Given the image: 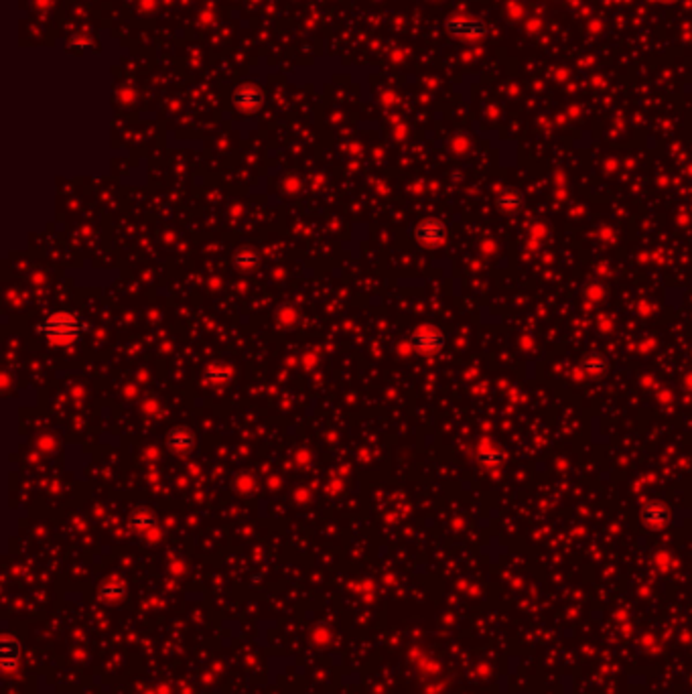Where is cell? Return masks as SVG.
<instances>
[{"mask_svg":"<svg viewBox=\"0 0 692 694\" xmlns=\"http://www.w3.org/2000/svg\"><path fill=\"white\" fill-rule=\"evenodd\" d=\"M258 262H260V256L256 254L254 250H250V248H246V250H238V252L234 254V264H236L238 268H242V270H252V268L258 266Z\"/></svg>","mask_w":692,"mask_h":694,"instance_id":"obj_14","label":"cell"},{"mask_svg":"<svg viewBox=\"0 0 692 694\" xmlns=\"http://www.w3.org/2000/svg\"><path fill=\"white\" fill-rule=\"evenodd\" d=\"M83 323L79 321L77 315L68 313V311H57L47 315L41 323H39V333L57 345H70L73 341H77L83 333Z\"/></svg>","mask_w":692,"mask_h":694,"instance_id":"obj_1","label":"cell"},{"mask_svg":"<svg viewBox=\"0 0 692 694\" xmlns=\"http://www.w3.org/2000/svg\"><path fill=\"white\" fill-rule=\"evenodd\" d=\"M642 522L648 528H664L670 522V508L662 502H648L642 508Z\"/></svg>","mask_w":692,"mask_h":694,"instance_id":"obj_6","label":"cell"},{"mask_svg":"<svg viewBox=\"0 0 692 694\" xmlns=\"http://www.w3.org/2000/svg\"><path fill=\"white\" fill-rule=\"evenodd\" d=\"M581 367H583L584 374H589V376H593V378H597V376H603V374L607 371V364H605V360H603L601 356H597V354H591V356H587L583 362H581Z\"/></svg>","mask_w":692,"mask_h":694,"instance_id":"obj_12","label":"cell"},{"mask_svg":"<svg viewBox=\"0 0 692 694\" xmlns=\"http://www.w3.org/2000/svg\"><path fill=\"white\" fill-rule=\"evenodd\" d=\"M660 2H674V0H660Z\"/></svg>","mask_w":692,"mask_h":694,"instance_id":"obj_16","label":"cell"},{"mask_svg":"<svg viewBox=\"0 0 692 694\" xmlns=\"http://www.w3.org/2000/svg\"><path fill=\"white\" fill-rule=\"evenodd\" d=\"M408 343H410V347H412L414 351L425 354V356H433V354H438V351L445 347L447 337H445V333L438 331V329L423 327L410 333Z\"/></svg>","mask_w":692,"mask_h":694,"instance_id":"obj_2","label":"cell"},{"mask_svg":"<svg viewBox=\"0 0 692 694\" xmlns=\"http://www.w3.org/2000/svg\"><path fill=\"white\" fill-rule=\"evenodd\" d=\"M19 664H21V642L14 635L4 633L0 640V668L4 674H12L19 670Z\"/></svg>","mask_w":692,"mask_h":694,"instance_id":"obj_4","label":"cell"},{"mask_svg":"<svg viewBox=\"0 0 692 694\" xmlns=\"http://www.w3.org/2000/svg\"><path fill=\"white\" fill-rule=\"evenodd\" d=\"M230 378H232V369L225 367V365H212L205 371V380H210V382H227Z\"/></svg>","mask_w":692,"mask_h":694,"instance_id":"obj_15","label":"cell"},{"mask_svg":"<svg viewBox=\"0 0 692 694\" xmlns=\"http://www.w3.org/2000/svg\"><path fill=\"white\" fill-rule=\"evenodd\" d=\"M167 447L175 453H185L195 447V433L187 427H173L167 433Z\"/></svg>","mask_w":692,"mask_h":694,"instance_id":"obj_7","label":"cell"},{"mask_svg":"<svg viewBox=\"0 0 692 694\" xmlns=\"http://www.w3.org/2000/svg\"><path fill=\"white\" fill-rule=\"evenodd\" d=\"M130 526L134 530H139V532H150L156 526V518H154V513L150 510L141 508V510H136L130 516Z\"/></svg>","mask_w":692,"mask_h":694,"instance_id":"obj_10","label":"cell"},{"mask_svg":"<svg viewBox=\"0 0 692 694\" xmlns=\"http://www.w3.org/2000/svg\"><path fill=\"white\" fill-rule=\"evenodd\" d=\"M234 104L244 112H254L262 104V92L256 90L254 85H244L236 92Z\"/></svg>","mask_w":692,"mask_h":694,"instance_id":"obj_8","label":"cell"},{"mask_svg":"<svg viewBox=\"0 0 692 694\" xmlns=\"http://www.w3.org/2000/svg\"><path fill=\"white\" fill-rule=\"evenodd\" d=\"M447 31L455 37H463V39H479L487 33L485 25L475 21V19H467V17H453L447 21Z\"/></svg>","mask_w":692,"mask_h":694,"instance_id":"obj_5","label":"cell"},{"mask_svg":"<svg viewBox=\"0 0 692 694\" xmlns=\"http://www.w3.org/2000/svg\"><path fill=\"white\" fill-rule=\"evenodd\" d=\"M498 207L504 212V214H510V216H516L518 212H522L524 207V195L516 189H506L500 197H498Z\"/></svg>","mask_w":692,"mask_h":694,"instance_id":"obj_9","label":"cell"},{"mask_svg":"<svg viewBox=\"0 0 692 694\" xmlns=\"http://www.w3.org/2000/svg\"><path fill=\"white\" fill-rule=\"evenodd\" d=\"M445 238H447V227L440 219H425L414 227V240L420 246L435 248L445 242Z\"/></svg>","mask_w":692,"mask_h":694,"instance_id":"obj_3","label":"cell"},{"mask_svg":"<svg viewBox=\"0 0 692 694\" xmlns=\"http://www.w3.org/2000/svg\"><path fill=\"white\" fill-rule=\"evenodd\" d=\"M100 595L104 601H122L126 597V584L122 581H108L100 586Z\"/></svg>","mask_w":692,"mask_h":694,"instance_id":"obj_11","label":"cell"},{"mask_svg":"<svg viewBox=\"0 0 692 694\" xmlns=\"http://www.w3.org/2000/svg\"><path fill=\"white\" fill-rule=\"evenodd\" d=\"M506 461V453L500 451V449H487V451H481L479 453V463L483 467H489V469H496L500 465H504Z\"/></svg>","mask_w":692,"mask_h":694,"instance_id":"obj_13","label":"cell"}]
</instances>
